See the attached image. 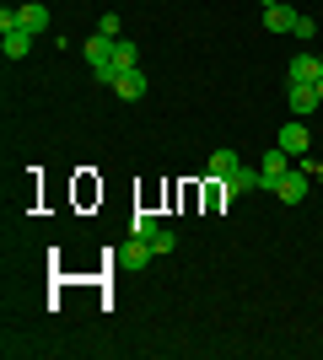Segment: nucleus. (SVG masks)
<instances>
[{"label": "nucleus", "instance_id": "obj_1", "mask_svg": "<svg viewBox=\"0 0 323 360\" xmlns=\"http://www.w3.org/2000/svg\"><path fill=\"white\" fill-rule=\"evenodd\" d=\"M81 54H87V65H92V75L103 81V86H113V81H119V65H113V38H108V32H92V38L81 44Z\"/></svg>", "mask_w": 323, "mask_h": 360}, {"label": "nucleus", "instance_id": "obj_2", "mask_svg": "<svg viewBox=\"0 0 323 360\" xmlns=\"http://www.w3.org/2000/svg\"><path fill=\"white\" fill-rule=\"evenodd\" d=\"M286 108H291V119H312V108H323V97H318V86H308V81H291Z\"/></svg>", "mask_w": 323, "mask_h": 360}, {"label": "nucleus", "instance_id": "obj_3", "mask_svg": "<svg viewBox=\"0 0 323 360\" xmlns=\"http://www.w3.org/2000/svg\"><path fill=\"white\" fill-rule=\"evenodd\" d=\"M308 183H312V172L302 167V172H286V178H280L270 194H275L280 205H302V199H308Z\"/></svg>", "mask_w": 323, "mask_h": 360}, {"label": "nucleus", "instance_id": "obj_4", "mask_svg": "<svg viewBox=\"0 0 323 360\" xmlns=\"http://www.w3.org/2000/svg\"><path fill=\"white\" fill-rule=\"evenodd\" d=\"M275 146L286 150V156H308V146H312V135H308V119H291L286 129L275 135Z\"/></svg>", "mask_w": 323, "mask_h": 360}, {"label": "nucleus", "instance_id": "obj_5", "mask_svg": "<svg viewBox=\"0 0 323 360\" xmlns=\"http://www.w3.org/2000/svg\"><path fill=\"white\" fill-rule=\"evenodd\" d=\"M291 81H308V86H318L323 81V54H312V49H302V54H291Z\"/></svg>", "mask_w": 323, "mask_h": 360}, {"label": "nucleus", "instance_id": "obj_6", "mask_svg": "<svg viewBox=\"0 0 323 360\" xmlns=\"http://www.w3.org/2000/svg\"><path fill=\"white\" fill-rule=\"evenodd\" d=\"M286 172H291V156H286L280 146H270V150H264V162H259V178H264V188H275V183L286 178Z\"/></svg>", "mask_w": 323, "mask_h": 360}, {"label": "nucleus", "instance_id": "obj_7", "mask_svg": "<svg viewBox=\"0 0 323 360\" xmlns=\"http://www.w3.org/2000/svg\"><path fill=\"white\" fill-rule=\"evenodd\" d=\"M151 258H156V248H151L146 237H135V231H129V242L119 248V264H124V269H146Z\"/></svg>", "mask_w": 323, "mask_h": 360}, {"label": "nucleus", "instance_id": "obj_8", "mask_svg": "<svg viewBox=\"0 0 323 360\" xmlns=\"http://www.w3.org/2000/svg\"><path fill=\"white\" fill-rule=\"evenodd\" d=\"M113 91H119L124 103H140V97H146V70H119V81H113Z\"/></svg>", "mask_w": 323, "mask_h": 360}, {"label": "nucleus", "instance_id": "obj_9", "mask_svg": "<svg viewBox=\"0 0 323 360\" xmlns=\"http://www.w3.org/2000/svg\"><path fill=\"white\" fill-rule=\"evenodd\" d=\"M16 27H27L32 38L49 27V6H38V0H27V6H16Z\"/></svg>", "mask_w": 323, "mask_h": 360}, {"label": "nucleus", "instance_id": "obj_10", "mask_svg": "<svg viewBox=\"0 0 323 360\" xmlns=\"http://www.w3.org/2000/svg\"><path fill=\"white\" fill-rule=\"evenodd\" d=\"M0 49H6V60H27L32 32H27V27H6V32H0Z\"/></svg>", "mask_w": 323, "mask_h": 360}, {"label": "nucleus", "instance_id": "obj_11", "mask_svg": "<svg viewBox=\"0 0 323 360\" xmlns=\"http://www.w3.org/2000/svg\"><path fill=\"white\" fill-rule=\"evenodd\" d=\"M264 27L270 32H296V11L280 0V6H264Z\"/></svg>", "mask_w": 323, "mask_h": 360}, {"label": "nucleus", "instance_id": "obj_12", "mask_svg": "<svg viewBox=\"0 0 323 360\" xmlns=\"http://www.w3.org/2000/svg\"><path fill=\"white\" fill-rule=\"evenodd\" d=\"M248 188H264V178H259V172H248V167H237V172H232V178L221 183V194H227V199L248 194Z\"/></svg>", "mask_w": 323, "mask_h": 360}, {"label": "nucleus", "instance_id": "obj_13", "mask_svg": "<svg viewBox=\"0 0 323 360\" xmlns=\"http://www.w3.org/2000/svg\"><path fill=\"white\" fill-rule=\"evenodd\" d=\"M237 167H243V162H237V150H215V156H210V178H215V183H227Z\"/></svg>", "mask_w": 323, "mask_h": 360}, {"label": "nucleus", "instance_id": "obj_14", "mask_svg": "<svg viewBox=\"0 0 323 360\" xmlns=\"http://www.w3.org/2000/svg\"><path fill=\"white\" fill-rule=\"evenodd\" d=\"M113 65H119V70H135V44L113 38Z\"/></svg>", "mask_w": 323, "mask_h": 360}, {"label": "nucleus", "instance_id": "obj_15", "mask_svg": "<svg viewBox=\"0 0 323 360\" xmlns=\"http://www.w3.org/2000/svg\"><path fill=\"white\" fill-rule=\"evenodd\" d=\"M135 237H146V242H156V231H162V221L156 215H135V226H129Z\"/></svg>", "mask_w": 323, "mask_h": 360}, {"label": "nucleus", "instance_id": "obj_16", "mask_svg": "<svg viewBox=\"0 0 323 360\" xmlns=\"http://www.w3.org/2000/svg\"><path fill=\"white\" fill-rule=\"evenodd\" d=\"M119 27H124V22H119V11H103V22H97V32H108V38H119Z\"/></svg>", "mask_w": 323, "mask_h": 360}, {"label": "nucleus", "instance_id": "obj_17", "mask_svg": "<svg viewBox=\"0 0 323 360\" xmlns=\"http://www.w3.org/2000/svg\"><path fill=\"white\" fill-rule=\"evenodd\" d=\"M151 248H156V253H172V248H178V237H172L167 226H162V231H156V242H151Z\"/></svg>", "mask_w": 323, "mask_h": 360}, {"label": "nucleus", "instance_id": "obj_18", "mask_svg": "<svg viewBox=\"0 0 323 360\" xmlns=\"http://www.w3.org/2000/svg\"><path fill=\"white\" fill-rule=\"evenodd\" d=\"M308 172H312V183H323V162H308Z\"/></svg>", "mask_w": 323, "mask_h": 360}, {"label": "nucleus", "instance_id": "obj_19", "mask_svg": "<svg viewBox=\"0 0 323 360\" xmlns=\"http://www.w3.org/2000/svg\"><path fill=\"white\" fill-rule=\"evenodd\" d=\"M264 6H280V0H264Z\"/></svg>", "mask_w": 323, "mask_h": 360}, {"label": "nucleus", "instance_id": "obj_20", "mask_svg": "<svg viewBox=\"0 0 323 360\" xmlns=\"http://www.w3.org/2000/svg\"><path fill=\"white\" fill-rule=\"evenodd\" d=\"M318 97H323V81H318Z\"/></svg>", "mask_w": 323, "mask_h": 360}]
</instances>
